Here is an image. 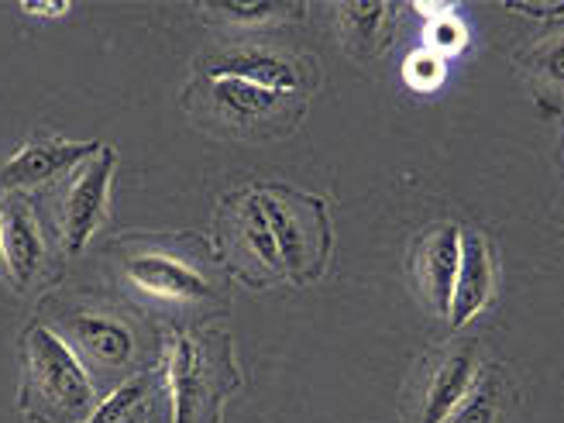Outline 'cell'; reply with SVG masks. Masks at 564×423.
<instances>
[{"instance_id":"6","label":"cell","mask_w":564,"mask_h":423,"mask_svg":"<svg viewBox=\"0 0 564 423\" xmlns=\"http://www.w3.org/2000/svg\"><path fill=\"white\" fill-rule=\"evenodd\" d=\"M200 76H235L245 83H256L262 90H272L279 97L314 94L321 83V69L314 63V55L275 52L265 45H238V48L210 52L200 63Z\"/></svg>"},{"instance_id":"8","label":"cell","mask_w":564,"mask_h":423,"mask_svg":"<svg viewBox=\"0 0 564 423\" xmlns=\"http://www.w3.org/2000/svg\"><path fill=\"white\" fill-rule=\"evenodd\" d=\"M115 169H118V149L100 145V152L73 173L59 200V238H63L66 256H79V251L90 245V238L104 228L107 210H110Z\"/></svg>"},{"instance_id":"15","label":"cell","mask_w":564,"mask_h":423,"mask_svg":"<svg viewBox=\"0 0 564 423\" xmlns=\"http://www.w3.org/2000/svg\"><path fill=\"white\" fill-rule=\"evenodd\" d=\"M224 210H228V248L231 256L245 259V262H256L262 272L269 275H286L282 272V256L275 248V238L269 231V224L259 210L256 193L245 189V193H231L224 200Z\"/></svg>"},{"instance_id":"2","label":"cell","mask_w":564,"mask_h":423,"mask_svg":"<svg viewBox=\"0 0 564 423\" xmlns=\"http://www.w3.org/2000/svg\"><path fill=\"white\" fill-rule=\"evenodd\" d=\"M18 406L32 423H90L100 386L76 351L39 317L21 334Z\"/></svg>"},{"instance_id":"14","label":"cell","mask_w":564,"mask_h":423,"mask_svg":"<svg viewBox=\"0 0 564 423\" xmlns=\"http://www.w3.org/2000/svg\"><path fill=\"white\" fill-rule=\"evenodd\" d=\"M492 293H496V269H492L489 241L478 231H462V265H458V282L447 314L451 327L462 330L465 324H471L489 306Z\"/></svg>"},{"instance_id":"17","label":"cell","mask_w":564,"mask_h":423,"mask_svg":"<svg viewBox=\"0 0 564 423\" xmlns=\"http://www.w3.org/2000/svg\"><path fill=\"white\" fill-rule=\"evenodd\" d=\"M204 14L231 21V24H269V21H286L300 18V4H275V0H259V4H245V0H231V4H207Z\"/></svg>"},{"instance_id":"5","label":"cell","mask_w":564,"mask_h":423,"mask_svg":"<svg viewBox=\"0 0 564 423\" xmlns=\"http://www.w3.org/2000/svg\"><path fill=\"white\" fill-rule=\"evenodd\" d=\"M251 193L275 238L286 279L314 282L330 256V220L324 200L286 186H256Z\"/></svg>"},{"instance_id":"9","label":"cell","mask_w":564,"mask_h":423,"mask_svg":"<svg viewBox=\"0 0 564 423\" xmlns=\"http://www.w3.org/2000/svg\"><path fill=\"white\" fill-rule=\"evenodd\" d=\"M104 141H66V138H28L0 162V193H21L45 186L94 159Z\"/></svg>"},{"instance_id":"7","label":"cell","mask_w":564,"mask_h":423,"mask_svg":"<svg viewBox=\"0 0 564 423\" xmlns=\"http://www.w3.org/2000/svg\"><path fill=\"white\" fill-rule=\"evenodd\" d=\"M200 79H204L207 110L235 131L279 134V131H290L303 115L300 100L279 97L272 90L256 87V83H245L235 76H200Z\"/></svg>"},{"instance_id":"4","label":"cell","mask_w":564,"mask_h":423,"mask_svg":"<svg viewBox=\"0 0 564 423\" xmlns=\"http://www.w3.org/2000/svg\"><path fill=\"white\" fill-rule=\"evenodd\" d=\"M42 324H48L63 341L87 365L97 386L118 389L131 379L134 361L141 351L138 327L115 303L100 300H73V296H48L42 300Z\"/></svg>"},{"instance_id":"12","label":"cell","mask_w":564,"mask_h":423,"mask_svg":"<svg viewBox=\"0 0 564 423\" xmlns=\"http://www.w3.org/2000/svg\"><path fill=\"white\" fill-rule=\"evenodd\" d=\"M458 265H462V228L458 224H437V228H431L416 241V256H413L416 286H420V296L427 300L431 310L441 317L451 314Z\"/></svg>"},{"instance_id":"13","label":"cell","mask_w":564,"mask_h":423,"mask_svg":"<svg viewBox=\"0 0 564 423\" xmlns=\"http://www.w3.org/2000/svg\"><path fill=\"white\" fill-rule=\"evenodd\" d=\"M478 382V345L462 341L455 348H447L441 361L434 365V372L423 386L420 397V423H447Z\"/></svg>"},{"instance_id":"1","label":"cell","mask_w":564,"mask_h":423,"mask_svg":"<svg viewBox=\"0 0 564 423\" xmlns=\"http://www.w3.org/2000/svg\"><path fill=\"white\" fill-rule=\"evenodd\" d=\"M115 259L124 286L155 306L220 314L231 300L228 265L196 235H131L115 245Z\"/></svg>"},{"instance_id":"23","label":"cell","mask_w":564,"mask_h":423,"mask_svg":"<svg viewBox=\"0 0 564 423\" xmlns=\"http://www.w3.org/2000/svg\"><path fill=\"white\" fill-rule=\"evenodd\" d=\"M0 231H4V220H0ZM0 272H4V248H0Z\"/></svg>"},{"instance_id":"10","label":"cell","mask_w":564,"mask_h":423,"mask_svg":"<svg viewBox=\"0 0 564 423\" xmlns=\"http://www.w3.org/2000/svg\"><path fill=\"white\" fill-rule=\"evenodd\" d=\"M0 220H4V231H0L4 272L18 290H32L48 262L45 224H42L35 204L24 200L21 193L8 196V200L0 204Z\"/></svg>"},{"instance_id":"3","label":"cell","mask_w":564,"mask_h":423,"mask_svg":"<svg viewBox=\"0 0 564 423\" xmlns=\"http://www.w3.org/2000/svg\"><path fill=\"white\" fill-rule=\"evenodd\" d=\"M176 423H220L231 392L241 386L235 341L224 330L180 327L165 345Z\"/></svg>"},{"instance_id":"20","label":"cell","mask_w":564,"mask_h":423,"mask_svg":"<svg viewBox=\"0 0 564 423\" xmlns=\"http://www.w3.org/2000/svg\"><path fill=\"white\" fill-rule=\"evenodd\" d=\"M530 69L538 73L551 90H564V32L544 39L541 45L530 48Z\"/></svg>"},{"instance_id":"19","label":"cell","mask_w":564,"mask_h":423,"mask_svg":"<svg viewBox=\"0 0 564 423\" xmlns=\"http://www.w3.org/2000/svg\"><path fill=\"white\" fill-rule=\"evenodd\" d=\"M423 48H431L441 59H451L468 45V28L455 18V11H447L434 21H427V32H423Z\"/></svg>"},{"instance_id":"21","label":"cell","mask_w":564,"mask_h":423,"mask_svg":"<svg viewBox=\"0 0 564 423\" xmlns=\"http://www.w3.org/2000/svg\"><path fill=\"white\" fill-rule=\"evenodd\" d=\"M499 416V382L486 379L478 382V389H471V397L451 413L447 423H496Z\"/></svg>"},{"instance_id":"18","label":"cell","mask_w":564,"mask_h":423,"mask_svg":"<svg viewBox=\"0 0 564 423\" xmlns=\"http://www.w3.org/2000/svg\"><path fill=\"white\" fill-rule=\"evenodd\" d=\"M447 79V59L434 55L431 48H413L403 63V83L416 94H434L437 87H444Z\"/></svg>"},{"instance_id":"11","label":"cell","mask_w":564,"mask_h":423,"mask_svg":"<svg viewBox=\"0 0 564 423\" xmlns=\"http://www.w3.org/2000/svg\"><path fill=\"white\" fill-rule=\"evenodd\" d=\"M90 423H176L165 361H155L152 369H141L118 389H110L107 400H100L94 410Z\"/></svg>"},{"instance_id":"22","label":"cell","mask_w":564,"mask_h":423,"mask_svg":"<svg viewBox=\"0 0 564 423\" xmlns=\"http://www.w3.org/2000/svg\"><path fill=\"white\" fill-rule=\"evenodd\" d=\"M21 11L28 18H66L69 4H59V0H24Z\"/></svg>"},{"instance_id":"16","label":"cell","mask_w":564,"mask_h":423,"mask_svg":"<svg viewBox=\"0 0 564 423\" xmlns=\"http://www.w3.org/2000/svg\"><path fill=\"white\" fill-rule=\"evenodd\" d=\"M397 21V8L382 4H345L337 8V28H341V45L355 59H372L389 42V24Z\"/></svg>"}]
</instances>
